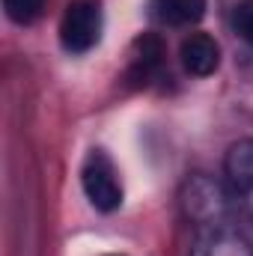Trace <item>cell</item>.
I'll return each mask as SVG.
<instances>
[{
    "mask_svg": "<svg viewBox=\"0 0 253 256\" xmlns=\"http://www.w3.org/2000/svg\"><path fill=\"white\" fill-rule=\"evenodd\" d=\"M182 212L194 224V230H206V226H220V224H232L230 220V208L236 206L230 191L208 179L206 173H196L185 182V188L179 194Z\"/></svg>",
    "mask_w": 253,
    "mask_h": 256,
    "instance_id": "cell-1",
    "label": "cell"
},
{
    "mask_svg": "<svg viewBox=\"0 0 253 256\" xmlns=\"http://www.w3.org/2000/svg\"><path fill=\"white\" fill-rule=\"evenodd\" d=\"M102 9L96 0H74L68 3L60 21V42L68 54H86L102 39Z\"/></svg>",
    "mask_w": 253,
    "mask_h": 256,
    "instance_id": "cell-3",
    "label": "cell"
},
{
    "mask_svg": "<svg viewBox=\"0 0 253 256\" xmlns=\"http://www.w3.org/2000/svg\"><path fill=\"white\" fill-rule=\"evenodd\" d=\"M149 12L164 27H190L206 15V0H152Z\"/></svg>",
    "mask_w": 253,
    "mask_h": 256,
    "instance_id": "cell-7",
    "label": "cell"
},
{
    "mask_svg": "<svg viewBox=\"0 0 253 256\" xmlns=\"http://www.w3.org/2000/svg\"><path fill=\"white\" fill-rule=\"evenodd\" d=\"M190 256H253V248L232 224H220L196 230Z\"/></svg>",
    "mask_w": 253,
    "mask_h": 256,
    "instance_id": "cell-5",
    "label": "cell"
},
{
    "mask_svg": "<svg viewBox=\"0 0 253 256\" xmlns=\"http://www.w3.org/2000/svg\"><path fill=\"white\" fill-rule=\"evenodd\" d=\"M179 57H182V66L190 74L208 78L220 66V48L208 33H190V36H185V42L179 48Z\"/></svg>",
    "mask_w": 253,
    "mask_h": 256,
    "instance_id": "cell-6",
    "label": "cell"
},
{
    "mask_svg": "<svg viewBox=\"0 0 253 256\" xmlns=\"http://www.w3.org/2000/svg\"><path fill=\"white\" fill-rule=\"evenodd\" d=\"M3 9H6L9 21H15V24H33L42 15L45 0H3Z\"/></svg>",
    "mask_w": 253,
    "mask_h": 256,
    "instance_id": "cell-9",
    "label": "cell"
},
{
    "mask_svg": "<svg viewBox=\"0 0 253 256\" xmlns=\"http://www.w3.org/2000/svg\"><path fill=\"white\" fill-rule=\"evenodd\" d=\"M80 185L86 200L92 202V208L110 214L122 206V182L116 173V164L110 161V155L104 149H92L80 167Z\"/></svg>",
    "mask_w": 253,
    "mask_h": 256,
    "instance_id": "cell-2",
    "label": "cell"
},
{
    "mask_svg": "<svg viewBox=\"0 0 253 256\" xmlns=\"http://www.w3.org/2000/svg\"><path fill=\"white\" fill-rule=\"evenodd\" d=\"M230 24H232V30H236L248 45H253V0H238V3L232 6Z\"/></svg>",
    "mask_w": 253,
    "mask_h": 256,
    "instance_id": "cell-10",
    "label": "cell"
},
{
    "mask_svg": "<svg viewBox=\"0 0 253 256\" xmlns=\"http://www.w3.org/2000/svg\"><path fill=\"white\" fill-rule=\"evenodd\" d=\"M161 57H164V48H161V42H158L155 36L137 39V54H134V60H131V74H134L137 80H146V78L161 66Z\"/></svg>",
    "mask_w": 253,
    "mask_h": 256,
    "instance_id": "cell-8",
    "label": "cell"
},
{
    "mask_svg": "<svg viewBox=\"0 0 253 256\" xmlns=\"http://www.w3.org/2000/svg\"><path fill=\"white\" fill-rule=\"evenodd\" d=\"M224 176H226V191L232 196L236 208L253 226V137L236 140L226 149Z\"/></svg>",
    "mask_w": 253,
    "mask_h": 256,
    "instance_id": "cell-4",
    "label": "cell"
}]
</instances>
